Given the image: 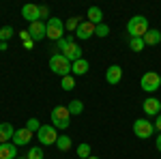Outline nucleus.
I'll return each instance as SVG.
<instances>
[{
	"label": "nucleus",
	"instance_id": "nucleus-4",
	"mask_svg": "<svg viewBox=\"0 0 161 159\" xmlns=\"http://www.w3.org/2000/svg\"><path fill=\"white\" fill-rule=\"evenodd\" d=\"M37 140L41 142V146H52L58 140V131L54 125H41V129L37 131Z\"/></svg>",
	"mask_w": 161,
	"mask_h": 159
},
{
	"label": "nucleus",
	"instance_id": "nucleus-7",
	"mask_svg": "<svg viewBox=\"0 0 161 159\" xmlns=\"http://www.w3.org/2000/svg\"><path fill=\"white\" fill-rule=\"evenodd\" d=\"M133 133L137 138H142V140H148L155 133V125L150 121H146V118H137V121H133Z\"/></svg>",
	"mask_w": 161,
	"mask_h": 159
},
{
	"label": "nucleus",
	"instance_id": "nucleus-37",
	"mask_svg": "<svg viewBox=\"0 0 161 159\" xmlns=\"http://www.w3.org/2000/svg\"><path fill=\"white\" fill-rule=\"evenodd\" d=\"M17 159H28V157H17Z\"/></svg>",
	"mask_w": 161,
	"mask_h": 159
},
{
	"label": "nucleus",
	"instance_id": "nucleus-15",
	"mask_svg": "<svg viewBox=\"0 0 161 159\" xmlns=\"http://www.w3.org/2000/svg\"><path fill=\"white\" fill-rule=\"evenodd\" d=\"M13 135H15V129H13L11 122H0V144L11 142Z\"/></svg>",
	"mask_w": 161,
	"mask_h": 159
},
{
	"label": "nucleus",
	"instance_id": "nucleus-27",
	"mask_svg": "<svg viewBox=\"0 0 161 159\" xmlns=\"http://www.w3.org/2000/svg\"><path fill=\"white\" fill-rule=\"evenodd\" d=\"M82 24L80 22V17H69L67 22H64V30H77V26Z\"/></svg>",
	"mask_w": 161,
	"mask_h": 159
},
{
	"label": "nucleus",
	"instance_id": "nucleus-32",
	"mask_svg": "<svg viewBox=\"0 0 161 159\" xmlns=\"http://www.w3.org/2000/svg\"><path fill=\"white\" fill-rule=\"evenodd\" d=\"M19 39H22V41H28V39H30V32H28V30H22V32H19Z\"/></svg>",
	"mask_w": 161,
	"mask_h": 159
},
{
	"label": "nucleus",
	"instance_id": "nucleus-18",
	"mask_svg": "<svg viewBox=\"0 0 161 159\" xmlns=\"http://www.w3.org/2000/svg\"><path fill=\"white\" fill-rule=\"evenodd\" d=\"M86 17H88V22L95 24V26L103 24V11H101L99 7H90V9L86 11Z\"/></svg>",
	"mask_w": 161,
	"mask_h": 159
},
{
	"label": "nucleus",
	"instance_id": "nucleus-2",
	"mask_svg": "<svg viewBox=\"0 0 161 159\" xmlns=\"http://www.w3.org/2000/svg\"><path fill=\"white\" fill-rule=\"evenodd\" d=\"M52 118V125L56 127V129H67L69 125H71V114L67 110V105H56L50 114Z\"/></svg>",
	"mask_w": 161,
	"mask_h": 159
},
{
	"label": "nucleus",
	"instance_id": "nucleus-26",
	"mask_svg": "<svg viewBox=\"0 0 161 159\" xmlns=\"http://www.w3.org/2000/svg\"><path fill=\"white\" fill-rule=\"evenodd\" d=\"M129 48L133 52H142L144 49V39H129Z\"/></svg>",
	"mask_w": 161,
	"mask_h": 159
},
{
	"label": "nucleus",
	"instance_id": "nucleus-28",
	"mask_svg": "<svg viewBox=\"0 0 161 159\" xmlns=\"http://www.w3.org/2000/svg\"><path fill=\"white\" fill-rule=\"evenodd\" d=\"M26 129H30L32 133H37L39 129H41V122H39V118H28V122H26Z\"/></svg>",
	"mask_w": 161,
	"mask_h": 159
},
{
	"label": "nucleus",
	"instance_id": "nucleus-34",
	"mask_svg": "<svg viewBox=\"0 0 161 159\" xmlns=\"http://www.w3.org/2000/svg\"><path fill=\"white\" fill-rule=\"evenodd\" d=\"M155 146H157V150H161V133L157 135V140H155Z\"/></svg>",
	"mask_w": 161,
	"mask_h": 159
},
{
	"label": "nucleus",
	"instance_id": "nucleus-20",
	"mask_svg": "<svg viewBox=\"0 0 161 159\" xmlns=\"http://www.w3.org/2000/svg\"><path fill=\"white\" fill-rule=\"evenodd\" d=\"M71 138L69 135H58V140H56V146H58V150H62V153H67V150H71Z\"/></svg>",
	"mask_w": 161,
	"mask_h": 159
},
{
	"label": "nucleus",
	"instance_id": "nucleus-9",
	"mask_svg": "<svg viewBox=\"0 0 161 159\" xmlns=\"http://www.w3.org/2000/svg\"><path fill=\"white\" fill-rule=\"evenodd\" d=\"M32 131L30 129H26V127H22V129H15V135H13V144L15 146H26V144H30V140H32Z\"/></svg>",
	"mask_w": 161,
	"mask_h": 159
},
{
	"label": "nucleus",
	"instance_id": "nucleus-10",
	"mask_svg": "<svg viewBox=\"0 0 161 159\" xmlns=\"http://www.w3.org/2000/svg\"><path fill=\"white\" fill-rule=\"evenodd\" d=\"M28 32H30V39L32 41H41V39L47 37V28H45V24L39 20V22H32V24L28 26Z\"/></svg>",
	"mask_w": 161,
	"mask_h": 159
},
{
	"label": "nucleus",
	"instance_id": "nucleus-8",
	"mask_svg": "<svg viewBox=\"0 0 161 159\" xmlns=\"http://www.w3.org/2000/svg\"><path fill=\"white\" fill-rule=\"evenodd\" d=\"M60 54L67 58V60H71V62H75V60H80V58H82V48L75 43V37L71 39L69 43H67V48L62 49Z\"/></svg>",
	"mask_w": 161,
	"mask_h": 159
},
{
	"label": "nucleus",
	"instance_id": "nucleus-19",
	"mask_svg": "<svg viewBox=\"0 0 161 159\" xmlns=\"http://www.w3.org/2000/svg\"><path fill=\"white\" fill-rule=\"evenodd\" d=\"M157 43H161V32L157 28H150L144 35V45H157Z\"/></svg>",
	"mask_w": 161,
	"mask_h": 159
},
{
	"label": "nucleus",
	"instance_id": "nucleus-33",
	"mask_svg": "<svg viewBox=\"0 0 161 159\" xmlns=\"http://www.w3.org/2000/svg\"><path fill=\"white\" fill-rule=\"evenodd\" d=\"M39 11H41V17H47V7H39Z\"/></svg>",
	"mask_w": 161,
	"mask_h": 159
},
{
	"label": "nucleus",
	"instance_id": "nucleus-36",
	"mask_svg": "<svg viewBox=\"0 0 161 159\" xmlns=\"http://www.w3.org/2000/svg\"><path fill=\"white\" fill-rule=\"evenodd\" d=\"M88 159H99V157H95V155H90V157H88Z\"/></svg>",
	"mask_w": 161,
	"mask_h": 159
},
{
	"label": "nucleus",
	"instance_id": "nucleus-1",
	"mask_svg": "<svg viewBox=\"0 0 161 159\" xmlns=\"http://www.w3.org/2000/svg\"><path fill=\"white\" fill-rule=\"evenodd\" d=\"M150 30L148 20L144 15H133L127 24V32L131 35V39H144V35Z\"/></svg>",
	"mask_w": 161,
	"mask_h": 159
},
{
	"label": "nucleus",
	"instance_id": "nucleus-21",
	"mask_svg": "<svg viewBox=\"0 0 161 159\" xmlns=\"http://www.w3.org/2000/svg\"><path fill=\"white\" fill-rule=\"evenodd\" d=\"M67 110H69V114H82L84 112V103L80 101V99H73V101H69V105H67Z\"/></svg>",
	"mask_w": 161,
	"mask_h": 159
},
{
	"label": "nucleus",
	"instance_id": "nucleus-22",
	"mask_svg": "<svg viewBox=\"0 0 161 159\" xmlns=\"http://www.w3.org/2000/svg\"><path fill=\"white\" fill-rule=\"evenodd\" d=\"M60 86H62V90H73L75 88V77L73 75H64L62 82H60Z\"/></svg>",
	"mask_w": 161,
	"mask_h": 159
},
{
	"label": "nucleus",
	"instance_id": "nucleus-5",
	"mask_svg": "<svg viewBox=\"0 0 161 159\" xmlns=\"http://www.w3.org/2000/svg\"><path fill=\"white\" fill-rule=\"evenodd\" d=\"M140 86L146 93H155V90L161 88V75L157 71H146V73L140 77Z\"/></svg>",
	"mask_w": 161,
	"mask_h": 159
},
{
	"label": "nucleus",
	"instance_id": "nucleus-14",
	"mask_svg": "<svg viewBox=\"0 0 161 159\" xmlns=\"http://www.w3.org/2000/svg\"><path fill=\"white\" fill-rule=\"evenodd\" d=\"M105 80H108V84H118V82L123 80V69H120V65H112L110 69L105 71Z\"/></svg>",
	"mask_w": 161,
	"mask_h": 159
},
{
	"label": "nucleus",
	"instance_id": "nucleus-29",
	"mask_svg": "<svg viewBox=\"0 0 161 159\" xmlns=\"http://www.w3.org/2000/svg\"><path fill=\"white\" fill-rule=\"evenodd\" d=\"M95 35H97V37H108V35H110V26L108 24H99L97 28H95Z\"/></svg>",
	"mask_w": 161,
	"mask_h": 159
},
{
	"label": "nucleus",
	"instance_id": "nucleus-12",
	"mask_svg": "<svg viewBox=\"0 0 161 159\" xmlns=\"http://www.w3.org/2000/svg\"><path fill=\"white\" fill-rule=\"evenodd\" d=\"M142 108H144L146 116H157V114H161V101L155 97H148V99H144Z\"/></svg>",
	"mask_w": 161,
	"mask_h": 159
},
{
	"label": "nucleus",
	"instance_id": "nucleus-31",
	"mask_svg": "<svg viewBox=\"0 0 161 159\" xmlns=\"http://www.w3.org/2000/svg\"><path fill=\"white\" fill-rule=\"evenodd\" d=\"M153 125H155V131H159V133H161V114L155 116V122H153Z\"/></svg>",
	"mask_w": 161,
	"mask_h": 159
},
{
	"label": "nucleus",
	"instance_id": "nucleus-6",
	"mask_svg": "<svg viewBox=\"0 0 161 159\" xmlns=\"http://www.w3.org/2000/svg\"><path fill=\"white\" fill-rule=\"evenodd\" d=\"M45 28H47V39H52V41H60L64 37V24L60 17H50Z\"/></svg>",
	"mask_w": 161,
	"mask_h": 159
},
{
	"label": "nucleus",
	"instance_id": "nucleus-35",
	"mask_svg": "<svg viewBox=\"0 0 161 159\" xmlns=\"http://www.w3.org/2000/svg\"><path fill=\"white\" fill-rule=\"evenodd\" d=\"M32 45H35V41H32V39H28V41H24V48H28V49H30Z\"/></svg>",
	"mask_w": 161,
	"mask_h": 159
},
{
	"label": "nucleus",
	"instance_id": "nucleus-23",
	"mask_svg": "<svg viewBox=\"0 0 161 159\" xmlns=\"http://www.w3.org/2000/svg\"><path fill=\"white\" fill-rule=\"evenodd\" d=\"M77 157H80V159H88V157H90V144L82 142V144L77 146Z\"/></svg>",
	"mask_w": 161,
	"mask_h": 159
},
{
	"label": "nucleus",
	"instance_id": "nucleus-24",
	"mask_svg": "<svg viewBox=\"0 0 161 159\" xmlns=\"http://www.w3.org/2000/svg\"><path fill=\"white\" fill-rule=\"evenodd\" d=\"M11 37H13V28H11V26H2V28H0V41L7 43Z\"/></svg>",
	"mask_w": 161,
	"mask_h": 159
},
{
	"label": "nucleus",
	"instance_id": "nucleus-30",
	"mask_svg": "<svg viewBox=\"0 0 161 159\" xmlns=\"http://www.w3.org/2000/svg\"><path fill=\"white\" fill-rule=\"evenodd\" d=\"M71 39H73V35H67V37H62L60 41H56V43H58V49H60V52H62V49L67 48V43H69Z\"/></svg>",
	"mask_w": 161,
	"mask_h": 159
},
{
	"label": "nucleus",
	"instance_id": "nucleus-16",
	"mask_svg": "<svg viewBox=\"0 0 161 159\" xmlns=\"http://www.w3.org/2000/svg\"><path fill=\"white\" fill-rule=\"evenodd\" d=\"M88 69H90V65H88L86 58H80V60H75L71 62V75H86L88 73Z\"/></svg>",
	"mask_w": 161,
	"mask_h": 159
},
{
	"label": "nucleus",
	"instance_id": "nucleus-11",
	"mask_svg": "<svg viewBox=\"0 0 161 159\" xmlns=\"http://www.w3.org/2000/svg\"><path fill=\"white\" fill-rule=\"evenodd\" d=\"M22 17H24L28 24H32V22H39L41 20V11H39L37 4H24L22 7Z\"/></svg>",
	"mask_w": 161,
	"mask_h": 159
},
{
	"label": "nucleus",
	"instance_id": "nucleus-13",
	"mask_svg": "<svg viewBox=\"0 0 161 159\" xmlns=\"http://www.w3.org/2000/svg\"><path fill=\"white\" fill-rule=\"evenodd\" d=\"M95 28H97V26L95 24H90V22H82V24L77 26V30H75V37L77 39H90L92 37V35H95Z\"/></svg>",
	"mask_w": 161,
	"mask_h": 159
},
{
	"label": "nucleus",
	"instance_id": "nucleus-17",
	"mask_svg": "<svg viewBox=\"0 0 161 159\" xmlns=\"http://www.w3.org/2000/svg\"><path fill=\"white\" fill-rule=\"evenodd\" d=\"M0 159H17V146L13 142L0 144Z\"/></svg>",
	"mask_w": 161,
	"mask_h": 159
},
{
	"label": "nucleus",
	"instance_id": "nucleus-25",
	"mask_svg": "<svg viewBox=\"0 0 161 159\" xmlns=\"http://www.w3.org/2000/svg\"><path fill=\"white\" fill-rule=\"evenodd\" d=\"M43 155H45V153H43V148H41V146H32L30 150H28L26 157H28V159H43Z\"/></svg>",
	"mask_w": 161,
	"mask_h": 159
},
{
	"label": "nucleus",
	"instance_id": "nucleus-3",
	"mask_svg": "<svg viewBox=\"0 0 161 159\" xmlns=\"http://www.w3.org/2000/svg\"><path fill=\"white\" fill-rule=\"evenodd\" d=\"M50 69H52V73L60 75V77L71 75V60H67L62 54H54L50 58Z\"/></svg>",
	"mask_w": 161,
	"mask_h": 159
}]
</instances>
